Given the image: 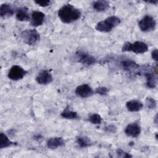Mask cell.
<instances>
[{"instance_id": "7402d4cb", "label": "cell", "mask_w": 158, "mask_h": 158, "mask_svg": "<svg viewBox=\"0 0 158 158\" xmlns=\"http://www.w3.org/2000/svg\"><path fill=\"white\" fill-rule=\"evenodd\" d=\"M88 120L89 122L94 125H99L102 122V118L99 114L94 113L89 116Z\"/></svg>"}, {"instance_id": "52a82bcc", "label": "cell", "mask_w": 158, "mask_h": 158, "mask_svg": "<svg viewBox=\"0 0 158 158\" xmlns=\"http://www.w3.org/2000/svg\"><path fill=\"white\" fill-rule=\"evenodd\" d=\"M77 58L78 61L85 65L89 66L94 64L96 62V59L91 55L83 52V51H78L76 53Z\"/></svg>"}, {"instance_id": "e0dca14e", "label": "cell", "mask_w": 158, "mask_h": 158, "mask_svg": "<svg viewBox=\"0 0 158 158\" xmlns=\"http://www.w3.org/2000/svg\"><path fill=\"white\" fill-rule=\"evenodd\" d=\"M145 77L146 78V85L149 88H155L157 85V78L153 73H145Z\"/></svg>"}, {"instance_id": "ffe728a7", "label": "cell", "mask_w": 158, "mask_h": 158, "mask_svg": "<svg viewBox=\"0 0 158 158\" xmlns=\"http://www.w3.org/2000/svg\"><path fill=\"white\" fill-rule=\"evenodd\" d=\"M122 68L125 70H132L138 67V65L131 60H123L120 63Z\"/></svg>"}, {"instance_id": "603a6c76", "label": "cell", "mask_w": 158, "mask_h": 158, "mask_svg": "<svg viewBox=\"0 0 158 158\" xmlns=\"http://www.w3.org/2000/svg\"><path fill=\"white\" fill-rule=\"evenodd\" d=\"M146 105L149 109H154L157 106V102L152 98H148L146 100Z\"/></svg>"}, {"instance_id": "30bf717a", "label": "cell", "mask_w": 158, "mask_h": 158, "mask_svg": "<svg viewBox=\"0 0 158 158\" xmlns=\"http://www.w3.org/2000/svg\"><path fill=\"white\" fill-rule=\"evenodd\" d=\"M141 127L137 123H131L128 124L125 129V133L128 136L132 138H136L139 136L141 133Z\"/></svg>"}, {"instance_id": "2e32d148", "label": "cell", "mask_w": 158, "mask_h": 158, "mask_svg": "<svg viewBox=\"0 0 158 158\" xmlns=\"http://www.w3.org/2000/svg\"><path fill=\"white\" fill-rule=\"evenodd\" d=\"M93 7L97 12H104L109 7V3L106 1H96L93 3Z\"/></svg>"}, {"instance_id": "6da1fadb", "label": "cell", "mask_w": 158, "mask_h": 158, "mask_svg": "<svg viewBox=\"0 0 158 158\" xmlns=\"http://www.w3.org/2000/svg\"><path fill=\"white\" fill-rule=\"evenodd\" d=\"M58 17L64 23H72L81 17V11L72 4H68L62 6L57 12Z\"/></svg>"}, {"instance_id": "d6986e66", "label": "cell", "mask_w": 158, "mask_h": 158, "mask_svg": "<svg viewBox=\"0 0 158 158\" xmlns=\"http://www.w3.org/2000/svg\"><path fill=\"white\" fill-rule=\"evenodd\" d=\"M14 143L11 141L7 136L3 133H1L0 134V148L3 149L5 148L9 147L12 145H14Z\"/></svg>"}, {"instance_id": "277c9868", "label": "cell", "mask_w": 158, "mask_h": 158, "mask_svg": "<svg viewBox=\"0 0 158 158\" xmlns=\"http://www.w3.org/2000/svg\"><path fill=\"white\" fill-rule=\"evenodd\" d=\"M20 37L23 41L29 46H34L40 40V33L35 29H27L20 33Z\"/></svg>"}, {"instance_id": "4fadbf2b", "label": "cell", "mask_w": 158, "mask_h": 158, "mask_svg": "<svg viewBox=\"0 0 158 158\" xmlns=\"http://www.w3.org/2000/svg\"><path fill=\"white\" fill-rule=\"evenodd\" d=\"M126 107L128 110L130 112H138L142 109L143 104L138 100L132 99L127 102Z\"/></svg>"}, {"instance_id": "8fae6325", "label": "cell", "mask_w": 158, "mask_h": 158, "mask_svg": "<svg viewBox=\"0 0 158 158\" xmlns=\"http://www.w3.org/2000/svg\"><path fill=\"white\" fill-rule=\"evenodd\" d=\"M45 14L42 12L34 10L31 14V24L33 27L41 25L44 20Z\"/></svg>"}, {"instance_id": "7c38bea8", "label": "cell", "mask_w": 158, "mask_h": 158, "mask_svg": "<svg viewBox=\"0 0 158 158\" xmlns=\"http://www.w3.org/2000/svg\"><path fill=\"white\" fill-rule=\"evenodd\" d=\"M46 144L49 149H56L64 146L65 145V141L62 137H52L47 141Z\"/></svg>"}, {"instance_id": "9a60e30c", "label": "cell", "mask_w": 158, "mask_h": 158, "mask_svg": "<svg viewBox=\"0 0 158 158\" xmlns=\"http://www.w3.org/2000/svg\"><path fill=\"white\" fill-rule=\"evenodd\" d=\"M16 19L20 22L28 21L30 19V17L28 12V9L26 7L19 8L15 14Z\"/></svg>"}, {"instance_id": "d4e9b609", "label": "cell", "mask_w": 158, "mask_h": 158, "mask_svg": "<svg viewBox=\"0 0 158 158\" xmlns=\"http://www.w3.org/2000/svg\"><path fill=\"white\" fill-rule=\"evenodd\" d=\"M35 2L41 7H47L51 4V1L45 0V1H35Z\"/></svg>"}, {"instance_id": "cb8c5ba5", "label": "cell", "mask_w": 158, "mask_h": 158, "mask_svg": "<svg viewBox=\"0 0 158 158\" xmlns=\"http://www.w3.org/2000/svg\"><path fill=\"white\" fill-rule=\"evenodd\" d=\"M109 91V89L105 86H101L99 88H97L95 90V93L96 94H100V95H106Z\"/></svg>"}, {"instance_id": "8992f818", "label": "cell", "mask_w": 158, "mask_h": 158, "mask_svg": "<svg viewBox=\"0 0 158 158\" xmlns=\"http://www.w3.org/2000/svg\"><path fill=\"white\" fill-rule=\"evenodd\" d=\"M27 71L21 66L14 65L9 70L7 73L8 78L13 81H17L22 79L27 73Z\"/></svg>"}, {"instance_id": "5b68a950", "label": "cell", "mask_w": 158, "mask_h": 158, "mask_svg": "<svg viewBox=\"0 0 158 158\" xmlns=\"http://www.w3.org/2000/svg\"><path fill=\"white\" fill-rule=\"evenodd\" d=\"M138 26L142 31L148 32L155 29L156 27V22L153 17L149 15H146L139 20Z\"/></svg>"}, {"instance_id": "f1b7e54d", "label": "cell", "mask_w": 158, "mask_h": 158, "mask_svg": "<svg viewBox=\"0 0 158 158\" xmlns=\"http://www.w3.org/2000/svg\"><path fill=\"white\" fill-rule=\"evenodd\" d=\"M148 3H151L152 4H154V5H156L158 2V1L157 0H155V1H146Z\"/></svg>"}, {"instance_id": "ac0fdd59", "label": "cell", "mask_w": 158, "mask_h": 158, "mask_svg": "<svg viewBox=\"0 0 158 158\" xmlns=\"http://www.w3.org/2000/svg\"><path fill=\"white\" fill-rule=\"evenodd\" d=\"M76 142L78 144V145L82 148L89 147L91 144V140L88 137L85 136H77L76 138Z\"/></svg>"}, {"instance_id": "9c48e42d", "label": "cell", "mask_w": 158, "mask_h": 158, "mask_svg": "<svg viewBox=\"0 0 158 158\" xmlns=\"http://www.w3.org/2000/svg\"><path fill=\"white\" fill-rule=\"evenodd\" d=\"M53 80L51 73L46 70L41 71L36 77V81L40 85H47L51 83Z\"/></svg>"}, {"instance_id": "ba28073f", "label": "cell", "mask_w": 158, "mask_h": 158, "mask_svg": "<svg viewBox=\"0 0 158 158\" xmlns=\"http://www.w3.org/2000/svg\"><path fill=\"white\" fill-rule=\"evenodd\" d=\"M77 96L82 98H86L94 94V91L88 84H82L78 86L75 91Z\"/></svg>"}, {"instance_id": "7a4b0ae2", "label": "cell", "mask_w": 158, "mask_h": 158, "mask_svg": "<svg viewBox=\"0 0 158 158\" xmlns=\"http://www.w3.org/2000/svg\"><path fill=\"white\" fill-rule=\"evenodd\" d=\"M120 22V19L118 17L112 15L98 22L95 29L99 32L107 33L112 31L113 28L119 25Z\"/></svg>"}, {"instance_id": "44dd1931", "label": "cell", "mask_w": 158, "mask_h": 158, "mask_svg": "<svg viewBox=\"0 0 158 158\" xmlns=\"http://www.w3.org/2000/svg\"><path fill=\"white\" fill-rule=\"evenodd\" d=\"M60 115L62 117L66 119H77L79 117L77 112L70 110L68 109H65V110H64L61 112Z\"/></svg>"}, {"instance_id": "4316f807", "label": "cell", "mask_w": 158, "mask_h": 158, "mask_svg": "<svg viewBox=\"0 0 158 158\" xmlns=\"http://www.w3.org/2000/svg\"><path fill=\"white\" fill-rule=\"evenodd\" d=\"M106 131L109 133H115L117 130V128L113 125L108 126L106 128Z\"/></svg>"}, {"instance_id": "484cf974", "label": "cell", "mask_w": 158, "mask_h": 158, "mask_svg": "<svg viewBox=\"0 0 158 158\" xmlns=\"http://www.w3.org/2000/svg\"><path fill=\"white\" fill-rule=\"evenodd\" d=\"M151 57L156 61L158 60V51L157 49H154L151 52Z\"/></svg>"}, {"instance_id": "3957f363", "label": "cell", "mask_w": 158, "mask_h": 158, "mask_svg": "<svg viewBox=\"0 0 158 158\" xmlns=\"http://www.w3.org/2000/svg\"><path fill=\"white\" fill-rule=\"evenodd\" d=\"M122 51L123 52H133L135 54H143L148 51V45L140 41H136L134 43L126 42L123 44Z\"/></svg>"}, {"instance_id": "83f0119b", "label": "cell", "mask_w": 158, "mask_h": 158, "mask_svg": "<svg viewBox=\"0 0 158 158\" xmlns=\"http://www.w3.org/2000/svg\"><path fill=\"white\" fill-rule=\"evenodd\" d=\"M117 154H118V155L122 154V157H131V156L128 153L125 152H124L123 151H122V150H121V149L117 150Z\"/></svg>"}, {"instance_id": "5bb4252c", "label": "cell", "mask_w": 158, "mask_h": 158, "mask_svg": "<svg viewBox=\"0 0 158 158\" xmlns=\"http://www.w3.org/2000/svg\"><path fill=\"white\" fill-rule=\"evenodd\" d=\"M14 10L12 7L8 4H2L0 6V16L1 18L5 19L11 17L14 15Z\"/></svg>"}]
</instances>
